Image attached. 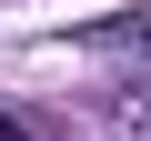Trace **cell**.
I'll list each match as a JSON object with an SVG mask.
<instances>
[{"label":"cell","mask_w":151,"mask_h":141,"mask_svg":"<svg viewBox=\"0 0 151 141\" xmlns=\"http://www.w3.org/2000/svg\"><path fill=\"white\" fill-rule=\"evenodd\" d=\"M91 121H101V141H151V81H131V70L91 81Z\"/></svg>","instance_id":"6da1fadb"},{"label":"cell","mask_w":151,"mask_h":141,"mask_svg":"<svg viewBox=\"0 0 151 141\" xmlns=\"http://www.w3.org/2000/svg\"><path fill=\"white\" fill-rule=\"evenodd\" d=\"M91 50H121V60H151V10H121L91 30Z\"/></svg>","instance_id":"7a4b0ae2"},{"label":"cell","mask_w":151,"mask_h":141,"mask_svg":"<svg viewBox=\"0 0 151 141\" xmlns=\"http://www.w3.org/2000/svg\"><path fill=\"white\" fill-rule=\"evenodd\" d=\"M0 141H30V121H20V111H0Z\"/></svg>","instance_id":"3957f363"}]
</instances>
